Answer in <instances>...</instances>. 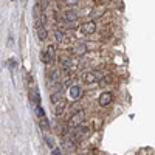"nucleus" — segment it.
<instances>
[{
    "label": "nucleus",
    "mask_w": 155,
    "mask_h": 155,
    "mask_svg": "<svg viewBox=\"0 0 155 155\" xmlns=\"http://www.w3.org/2000/svg\"><path fill=\"white\" fill-rule=\"evenodd\" d=\"M85 118H87V116H85V112L84 110L74 112L70 116V120H68V127H76V126H79V124H84Z\"/></svg>",
    "instance_id": "obj_1"
},
{
    "label": "nucleus",
    "mask_w": 155,
    "mask_h": 155,
    "mask_svg": "<svg viewBox=\"0 0 155 155\" xmlns=\"http://www.w3.org/2000/svg\"><path fill=\"white\" fill-rule=\"evenodd\" d=\"M104 79V74H102L101 71H88V73H85L84 74V81L87 82V84H95V82H98V81H102Z\"/></svg>",
    "instance_id": "obj_2"
},
{
    "label": "nucleus",
    "mask_w": 155,
    "mask_h": 155,
    "mask_svg": "<svg viewBox=\"0 0 155 155\" xmlns=\"http://www.w3.org/2000/svg\"><path fill=\"white\" fill-rule=\"evenodd\" d=\"M112 101H113L112 92H102V93L99 95V98H98V104H99L101 107H107Z\"/></svg>",
    "instance_id": "obj_3"
},
{
    "label": "nucleus",
    "mask_w": 155,
    "mask_h": 155,
    "mask_svg": "<svg viewBox=\"0 0 155 155\" xmlns=\"http://www.w3.org/2000/svg\"><path fill=\"white\" fill-rule=\"evenodd\" d=\"M96 31V23L92 20V22H85L81 25V33L84 36H90V34H93Z\"/></svg>",
    "instance_id": "obj_4"
},
{
    "label": "nucleus",
    "mask_w": 155,
    "mask_h": 155,
    "mask_svg": "<svg viewBox=\"0 0 155 155\" xmlns=\"http://www.w3.org/2000/svg\"><path fill=\"white\" fill-rule=\"evenodd\" d=\"M65 107H67V101L65 99H59V101H56V102H53V110H54V115L56 116H61L62 113H64V110H65Z\"/></svg>",
    "instance_id": "obj_5"
},
{
    "label": "nucleus",
    "mask_w": 155,
    "mask_h": 155,
    "mask_svg": "<svg viewBox=\"0 0 155 155\" xmlns=\"http://www.w3.org/2000/svg\"><path fill=\"white\" fill-rule=\"evenodd\" d=\"M68 95H70V98L73 99V101H78V99H81L82 98V88L79 87V85H71L70 87V90H68Z\"/></svg>",
    "instance_id": "obj_6"
},
{
    "label": "nucleus",
    "mask_w": 155,
    "mask_h": 155,
    "mask_svg": "<svg viewBox=\"0 0 155 155\" xmlns=\"http://www.w3.org/2000/svg\"><path fill=\"white\" fill-rule=\"evenodd\" d=\"M36 34H37V39L41 42H45L47 39H48V31H47V28L44 27V25H36Z\"/></svg>",
    "instance_id": "obj_7"
},
{
    "label": "nucleus",
    "mask_w": 155,
    "mask_h": 155,
    "mask_svg": "<svg viewBox=\"0 0 155 155\" xmlns=\"http://www.w3.org/2000/svg\"><path fill=\"white\" fill-rule=\"evenodd\" d=\"M62 147L65 149V152H70V153L76 152V144H74V141H73L71 138H64V141H62Z\"/></svg>",
    "instance_id": "obj_8"
},
{
    "label": "nucleus",
    "mask_w": 155,
    "mask_h": 155,
    "mask_svg": "<svg viewBox=\"0 0 155 155\" xmlns=\"http://www.w3.org/2000/svg\"><path fill=\"white\" fill-rule=\"evenodd\" d=\"M71 53L74 54V56H84L85 53H87V45L85 44H76L74 47H73V50H71Z\"/></svg>",
    "instance_id": "obj_9"
},
{
    "label": "nucleus",
    "mask_w": 155,
    "mask_h": 155,
    "mask_svg": "<svg viewBox=\"0 0 155 155\" xmlns=\"http://www.w3.org/2000/svg\"><path fill=\"white\" fill-rule=\"evenodd\" d=\"M39 126H41V129L42 130H48L50 129V121H48V118L44 115V116H39Z\"/></svg>",
    "instance_id": "obj_10"
},
{
    "label": "nucleus",
    "mask_w": 155,
    "mask_h": 155,
    "mask_svg": "<svg viewBox=\"0 0 155 155\" xmlns=\"http://www.w3.org/2000/svg\"><path fill=\"white\" fill-rule=\"evenodd\" d=\"M78 12H74V11H67L65 14H64V19H65L67 22H74V20H78Z\"/></svg>",
    "instance_id": "obj_11"
},
{
    "label": "nucleus",
    "mask_w": 155,
    "mask_h": 155,
    "mask_svg": "<svg viewBox=\"0 0 155 155\" xmlns=\"http://www.w3.org/2000/svg\"><path fill=\"white\" fill-rule=\"evenodd\" d=\"M62 98H64V92H62V90H56V92H53V93H51V96H50L51 104L56 102V101H59V99H62Z\"/></svg>",
    "instance_id": "obj_12"
},
{
    "label": "nucleus",
    "mask_w": 155,
    "mask_h": 155,
    "mask_svg": "<svg viewBox=\"0 0 155 155\" xmlns=\"http://www.w3.org/2000/svg\"><path fill=\"white\" fill-rule=\"evenodd\" d=\"M41 59H42V62H44V64H51V62H53V58H51L45 50H44V51H41Z\"/></svg>",
    "instance_id": "obj_13"
},
{
    "label": "nucleus",
    "mask_w": 155,
    "mask_h": 155,
    "mask_svg": "<svg viewBox=\"0 0 155 155\" xmlns=\"http://www.w3.org/2000/svg\"><path fill=\"white\" fill-rule=\"evenodd\" d=\"M61 65H62L64 70H68V68L71 67V59H68V58L65 59V58H64V59L61 61Z\"/></svg>",
    "instance_id": "obj_14"
},
{
    "label": "nucleus",
    "mask_w": 155,
    "mask_h": 155,
    "mask_svg": "<svg viewBox=\"0 0 155 155\" xmlns=\"http://www.w3.org/2000/svg\"><path fill=\"white\" fill-rule=\"evenodd\" d=\"M102 12H104V8H102V6H98V8H95V9L92 11V16L96 19V17H101V16H102Z\"/></svg>",
    "instance_id": "obj_15"
},
{
    "label": "nucleus",
    "mask_w": 155,
    "mask_h": 155,
    "mask_svg": "<svg viewBox=\"0 0 155 155\" xmlns=\"http://www.w3.org/2000/svg\"><path fill=\"white\" fill-rule=\"evenodd\" d=\"M54 37H56V41H58V42H64V39H65V34L58 30V31H54Z\"/></svg>",
    "instance_id": "obj_16"
},
{
    "label": "nucleus",
    "mask_w": 155,
    "mask_h": 155,
    "mask_svg": "<svg viewBox=\"0 0 155 155\" xmlns=\"http://www.w3.org/2000/svg\"><path fill=\"white\" fill-rule=\"evenodd\" d=\"M45 51H47V53H48V54H50L51 58H53V59H54V51H56V48H54L53 45H48Z\"/></svg>",
    "instance_id": "obj_17"
},
{
    "label": "nucleus",
    "mask_w": 155,
    "mask_h": 155,
    "mask_svg": "<svg viewBox=\"0 0 155 155\" xmlns=\"http://www.w3.org/2000/svg\"><path fill=\"white\" fill-rule=\"evenodd\" d=\"M45 143H47V146H48L50 149H53V147H54V140H53V138L45 137Z\"/></svg>",
    "instance_id": "obj_18"
},
{
    "label": "nucleus",
    "mask_w": 155,
    "mask_h": 155,
    "mask_svg": "<svg viewBox=\"0 0 155 155\" xmlns=\"http://www.w3.org/2000/svg\"><path fill=\"white\" fill-rule=\"evenodd\" d=\"M51 153H53V155H61L62 150H61L59 147H53V149H51Z\"/></svg>",
    "instance_id": "obj_19"
},
{
    "label": "nucleus",
    "mask_w": 155,
    "mask_h": 155,
    "mask_svg": "<svg viewBox=\"0 0 155 155\" xmlns=\"http://www.w3.org/2000/svg\"><path fill=\"white\" fill-rule=\"evenodd\" d=\"M65 2H67L68 5H76V3H78V0H65Z\"/></svg>",
    "instance_id": "obj_20"
},
{
    "label": "nucleus",
    "mask_w": 155,
    "mask_h": 155,
    "mask_svg": "<svg viewBox=\"0 0 155 155\" xmlns=\"http://www.w3.org/2000/svg\"><path fill=\"white\" fill-rule=\"evenodd\" d=\"M12 2H14V0H12Z\"/></svg>",
    "instance_id": "obj_21"
}]
</instances>
